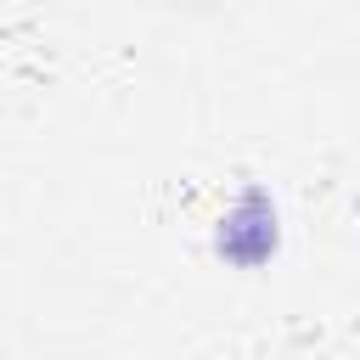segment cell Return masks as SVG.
<instances>
[{
  "label": "cell",
  "instance_id": "1",
  "mask_svg": "<svg viewBox=\"0 0 360 360\" xmlns=\"http://www.w3.org/2000/svg\"><path fill=\"white\" fill-rule=\"evenodd\" d=\"M214 248H219V259H231V264H242V270L264 264V259L281 248L276 202H270L259 186H248V191L236 197V208L219 219V236H214Z\"/></svg>",
  "mask_w": 360,
  "mask_h": 360
}]
</instances>
